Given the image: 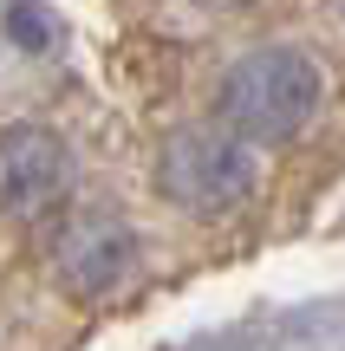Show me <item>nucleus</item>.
I'll list each match as a JSON object with an SVG mask.
<instances>
[{
    "label": "nucleus",
    "instance_id": "obj_2",
    "mask_svg": "<svg viewBox=\"0 0 345 351\" xmlns=\"http://www.w3.org/2000/svg\"><path fill=\"white\" fill-rule=\"evenodd\" d=\"M254 143H241L228 124H182L156 150V189L182 215H228L254 195Z\"/></svg>",
    "mask_w": 345,
    "mask_h": 351
},
{
    "label": "nucleus",
    "instance_id": "obj_4",
    "mask_svg": "<svg viewBox=\"0 0 345 351\" xmlns=\"http://www.w3.org/2000/svg\"><path fill=\"white\" fill-rule=\"evenodd\" d=\"M78 182L72 143L46 124H7L0 130V215L7 221H39L52 215Z\"/></svg>",
    "mask_w": 345,
    "mask_h": 351
},
{
    "label": "nucleus",
    "instance_id": "obj_5",
    "mask_svg": "<svg viewBox=\"0 0 345 351\" xmlns=\"http://www.w3.org/2000/svg\"><path fill=\"white\" fill-rule=\"evenodd\" d=\"M7 39L26 46V52L59 46V13H46L39 0H13V7H7Z\"/></svg>",
    "mask_w": 345,
    "mask_h": 351
},
{
    "label": "nucleus",
    "instance_id": "obj_6",
    "mask_svg": "<svg viewBox=\"0 0 345 351\" xmlns=\"http://www.w3.org/2000/svg\"><path fill=\"white\" fill-rule=\"evenodd\" d=\"M189 7H202V13H228V7H248V0H189Z\"/></svg>",
    "mask_w": 345,
    "mask_h": 351
},
{
    "label": "nucleus",
    "instance_id": "obj_3",
    "mask_svg": "<svg viewBox=\"0 0 345 351\" xmlns=\"http://www.w3.org/2000/svg\"><path fill=\"white\" fill-rule=\"evenodd\" d=\"M46 261H52V280H59L72 300H111V293L130 280V267H137V234H130L124 215L72 208L59 228H52Z\"/></svg>",
    "mask_w": 345,
    "mask_h": 351
},
{
    "label": "nucleus",
    "instance_id": "obj_1",
    "mask_svg": "<svg viewBox=\"0 0 345 351\" xmlns=\"http://www.w3.org/2000/svg\"><path fill=\"white\" fill-rule=\"evenodd\" d=\"M326 98V72L313 52L300 46H254L241 52V59L222 72L215 85V124H228L241 143H287L300 137V130L313 124V111H320Z\"/></svg>",
    "mask_w": 345,
    "mask_h": 351
}]
</instances>
